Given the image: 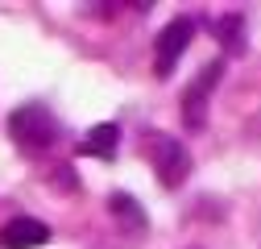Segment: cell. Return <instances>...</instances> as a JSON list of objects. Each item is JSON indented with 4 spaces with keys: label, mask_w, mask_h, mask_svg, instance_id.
<instances>
[{
    "label": "cell",
    "mask_w": 261,
    "mask_h": 249,
    "mask_svg": "<svg viewBox=\"0 0 261 249\" xmlns=\"http://www.w3.org/2000/svg\"><path fill=\"white\" fill-rule=\"evenodd\" d=\"M116 145H120V129L116 124H95V129L79 141V154H87V158H116Z\"/></svg>",
    "instance_id": "8992f818"
},
{
    "label": "cell",
    "mask_w": 261,
    "mask_h": 249,
    "mask_svg": "<svg viewBox=\"0 0 261 249\" xmlns=\"http://www.w3.org/2000/svg\"><path fill=\"white\" fill-rule=\"evenodd\" d=\"M108 208H112V212L120 216V220H128V225H133V229H145V212H141V208H137L133 200H128L124 191H116V195L108 200Z\"/></svg>",
    "instance_id": "ba28073f"
},
{
    "label": "cell",
    "mask_w": 261,
    "mask_h": 249,
    "mask_svg": "<svg viewBox=\"0 0 261 249\" xmlns=\"http://www.w3.org/2000/svg\"><path fill=\"white\" fill-rule=\"evenodd\" d=\"M46 241H50V229L34 216H17V220L0 229V249H38Z\"/></svg>",
    "instance_id": "5b68a950"
},
{
    "label": "cell",
    "mask_w": 261,
    "mask_h": 249,
    "mask_svg": "<svg viewBox=\"0 0 261 249\" xmlns=\"http://www.w3.org/2000/svg\"><path fill=\"white\" fill-rule=\"evenodd\" d=\"M224 75V62H207V67L191 79V87L182 91V120L191 124V129H199L203 116H207V96H212V87L220 83Z\"/></svg>",
    "instance_id": "277c9868"
},
{
    "label": "cell",
    "mask_w": 261,
    "mask_h": 249,
    "mask_svg": "<svg viewBox=\"0 0 261 249\" xmlns=\"http://www.w3.org/2000/svg\"><path fill=\"white\" fill-rule=\"evenodd\" d=\"M216 38H220V46L224 50H245V21L237 17V13H228V17H220L216 21Z\"/></svg>",
    "instance_id": "52a82bcc"
},
{
    "label": "cell",
    "mask_w": 261,
    "mask_h": 249,
    "mask_svg": "<svg viewBox=\"0 0 261 249\" xmlns=\"http://www.w3.org/2000/svg\"><path fill=\"white\" fill-rule=\"evenodd\" d=\"M58 116L46 108V104H21L13 116H9V137L25 150V154H42L58 141Z\"/></svg>",
    "instance_id": "6da1fadb"
},
{
    "label": "cell",
    "mask_w": 261,
    "mask_h": 249,
    "mask_svg": "<svg viewBox=\"0 0 261 249\" xmlns=\"http://www.w3.org/2000/svg\"><path fill=\"white\" fill-rule=\"evenodd\" d=\"M191 38H195V21H191V17H174V21L158 34V46H153V75H158V79H170L174 62H178L182 50L191 46Z\"/></svg>",
    "instance_id": "3957f363"
},
{
    "label": "cell",
    "mask_w": 261,
    "mask_h": 249,
    "mask_svg": "<svg viewBox=\"0 0 261 249\" xmlns=\"http://www.w3.org/2000/svg\"><path fill=\"white\" fill-rule=\"evenodd\" d=\"M149 162L162 187H182L191 175V154L182 141L166 137V133H149Z\"/></svg>",
    "instance_id": "7a4b0ae2"
}]
</instances>
